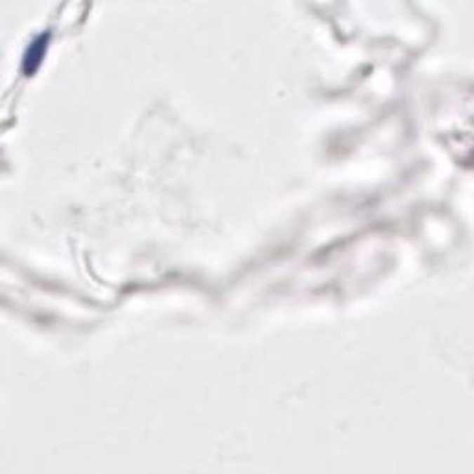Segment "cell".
Returning <instances> with one entry per match:
<instances>
[{
	"instance_id": "1",
	"label": "cell",
	"mask_w": 474,
	"mask_h": 474,
	"mask_svg": "<svg viewBox=\"0 0 474 474\" xmlns=\"http://www.w3.org/2000/svg\"><path fill=\"white\" fill-rule=\"evenodd\" d=\"M46 43H48V34L46 36H39L37 39L32 41V45L28 46V51L25 54V62H22V69L30 77L34 72L37 71V67L41 63L43 56H45L46 52Z\"/></svg>"
}]
</instances>
